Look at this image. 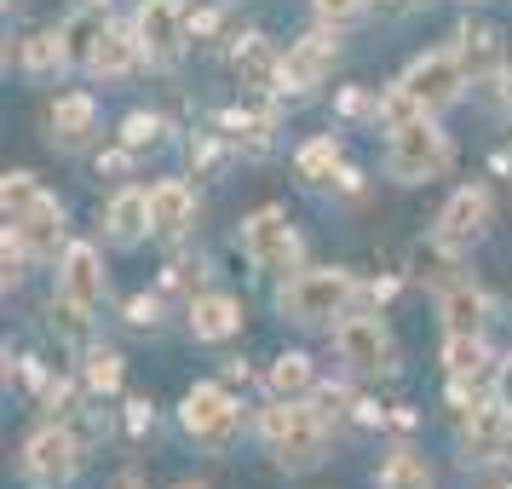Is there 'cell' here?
<instances>
[{"mask_svg": "<svg viewBox=\"0 0 512 489\" xmlns=\"http://www.w3.org/2000/svg\"><path fill=\"white\" fill-rule=\"evenodd\" d=\"M328 438H334V426H328V415L311 397H277L259 415V443H265V455H271L277 472H311V466H323Z\"/></svg>", "mask_w": 512, "mask_h": 489, "instance_id": "6da1fadb", "label": "cell"}, {"mask_svg": "<svg viewBox=\"0 0 512 489\" xmlns=\"http://www.w3.org/2000/svg\"><path fill=\"white\" fill-rule=\"evenodd\" d=\"M351 294H357V282H351V271H340V265L294 271V277L277 288V317L294 323V328H328L351 311Z\"/></svg>", "mask_w": 512, "mask_h": 489, "instance_id": "7a4b0ae2", "label": "cell"}, {"mask_svg": "<svg viewBox=\"0 0 512 489\" xmlns=\"http://www.w3.org/2000/svg\"><path fill=\"white\" fill-rule=\"evenodd\" d=\"M455 162V144L438 127V116H409L386 139V179L392 185H432Z\"/></svg>", "mask_w": 512, "mask_h": 489, "instance_id": "3957f363", "label": "cell"}, {"mask_svg": "<svg viewBox=\"0 0 512 489\" xmlns=\"http://www.w3.org/2000/svg\"><path fill=\"white\" fill-rule=\"evenodd\" d=\"M179 426H185V438L196 443V449L231 455L236 438H242V403H236L219 380H202V386H190L185 403H179Z\"/></svg>", "mask_w": 512, "mask_h": 489, "instance_id": "277c9868", "label": "cell"}, {"mask_svg": "<svg viewBox=\"0 0 512 489\" xmlns=\"http://www.w3.org/2000/svg\"><path fill=\"white\" fill-rule=\"evenodd\" d=\"M334 351H340L351 380H386V374H397V340L380 311H346L334 323Z\"/></svg>", "mask_w": 512, "mask_h": 489, "instance_id": "5b68a950", "label": "cell"}, {"mask_svg": "<svg viewBox=\"0 0 512 489\" xmlns=\"http://www.w3.org/2000/svg\"><path fill=\"white\" fill-rule=\"evenodd\" d=\"M466 87H472V75H466V64L455 58V47L420 52L415 64L397 75V93L409 98L420 116H443V110H455V104L466 98Z\"/></svg>", "mask_w": 512, "mask_h": 489, "instance_id": "8992f818", "label": "cell"}, {"mask_svg": "<svg viewBox=\"0 0 512 489\" xmlns=\"http://www.w3.org/2000/svg\"><path fill=\"white\" fill-rule=\"evenodd\" d=\"M455 438H461V461L466 466H501V461H512V409L495 397V403H466V392L455 386Z\"/></svg>", "mask_w": 512, "mask_h": 489, "instance_id": "52a82bcc", "label": "cell"}, {"mask_svg": "<svg viewBox=\"0 0 512 489\" xmlns=\"http://www.w3.org/2000/svg\"><path fill=\"white\" fill-rule=\"evenodd\" d=\"M81 461H87V443L75 438V426L52 420L41 432H29L24 455H18V472H24L29 489H64V484H75Z\"/></svg>", "mask_w": 512, "mask_h": 489, "instance_id": "ba28073f", "label": "cell"}, {"mask_svg": "<svg viewBox=\"0 0 512 489\" xmlns=\"http://www.w3.org/2000/svg\"><path fill=\"white\" fill-rule=\"evenodd\" d=\"M242 254L265 277H288L300 265V231L282 208H259L254 219H242Z\"/></svg>", "mask_w": 512, "mask_h": 489, "instance_id": "9c48e42d", "label": "cell"}, {"mask_svg": "<svg viewBox=\"0 0 512 489\" xmlns=\"http://www.w3.org/2000/svg\"><path fill=\"white\" fill-rule=\"evenodd\" d=\"M110 294V271H104V254L93 242H70L64 259H58V305L70 311L75 323H87Z\"/></svg>", "mask_w": 512, "mask_h": 489, "instance_id": "30bf717a", "label": "cell"}, {"mask_svg": "<svg viewBox=\"0 0 512 489\" xmlns=\"http://www.w3.org/2000/svg\"><path fill=\"white\" fill-rule=\"evenodd\" d=\"M6 231L24 242L29 259H64L70 248V231H64V202L52 190H35L18 208H6Z\"/></svg>", "mask_w": 512, "mask_h": 489, "instance_id": "8fae6325", "label": "cell"}, {"mask_svg": "<svg viewBox=\"0 0 512 489\" xmlns=\"http://www.w3.org/2000/svg\"><path fill=\"white\" fill-rule=\"evenodd\" d=\"M489 219H495V202H489L484 185H461L449 202H443L438 225H432V242L438 254H472L489 236Z\"/></svg>", "mask_w": 512, "mask_h": 489, "instance_id": "7c38bea8", "label": "cell"}, {"mask_svg": "<svg viewBox=\"0 0 512 489\" xmlns=\"http://www.w3.org/2000/svg\"><path fill=\"white\" fill-rule=\"evenodd\" d=\"M334 58H340V29H328V24H317L311 35H300V41H288L277 93H294V98L317 93L328 81V70H334Z\"/></svg>", "mask_w": 512, "mask_h": 489, "instance_id": "4fadbf2b", "label": "cell"}, {"mask_svg": "<svg viewBox=\"0 0 512 489\" xmlns=\"http://www.w3.org/2000/svg\"><path fill=\"white\" fill-rule=\"evenodd\" d=\"M133 35L144 41V58H156V64L179 58V47H185V35H190L185 6H179V0H139V12H133Z\"/></svg>", "mask_w": 512, "mask_h": 489, "instance_id": "5bb4252c", "label": "cell"}, {"mask_svg": "<svg viewBox=\"0 0 512 489\" xmlns=\"http://www.w3.org/2000/svg\"><path fill=\"white\" fill-rule=\"evenodd\" d=\"M47 139L58 150H87L98 139V98L93 93H58L47 110Z\"/></svg>", "mask_w": 512, "mask_h": 489, "instance_id": "9a60e30c", "label": "cell"}, {"mask_svg": "<svg viewBox=\"0 0 512 489\" xmlns=\"http://www.w3.org/2000/svg\"><path fill=\"white\" fill-rule=\"evenodd\" d=\"M104 236H110V248H139L144 236H156V225H150V190L121 185L110 196V208H104Z\"/></svg>", "mask_w": 512, "mask_h": 489, "instance_id": "2e32d148", "label": "cell"}, {"mask_svg": "<svg viewBox=\"0 0 512 489\" xmlns=\"http://www.w3.org/2000/svg\"><path fill=\"white\" fill-rule=\"evenodd\" d=\"M495 357H489L484 334H449L443 340V374H449V386H461V392H478L484 380H495Z\"/></svg>", "mask_w": 512, "mask_h": 489, "instance_id": "e0dca14e", "label": "cell"}, {"mask_svg": "<svg viewBox=\"0 0 512 489\" xmlns=\"http://www.w3.org/2000/svg\"><path fill=\"white\" fill-rule=\"evenodd\" d=\"M150 225H156L162 242H179L196 225V190L185 179H156L150 185Z\"/></svg>", "mask_w": 512, "mask_h": 489, "instance_id": "ac0fdd59", "label": "cell"}, {"mask_svg": "<svg viewBox=\"0 0 512 489\" xmlns=\"http://www.w3.org/2000/svg\"><path fill=\"white\" fill-rule=\"evenodd\" d=\"M455 58L466 64V75H472V81H495V75H501V64H507V52H501V29L466 18V24L455 29Z\"/></svg>", "mask_w": 512, "mask_h": 489, "instance_id": "d6986e66", "label": "cell"}, {"mask_svg": "<svg viewBox=\"0 0 512 489\" xmlns=\"http://www.w3.org/2000/svg\"><path fill=\"white\" fill-rule=\"evenodd\" d=\"M185 317H190V334L202 346H219V340L242 334V300L236 294H196Z\"/></svg>", "mask_w": 512, "mask_h": 489, "instance_id": "ffe728a7", "label": "cell"}, {"mask_svg": "<svg viewBox=\"0 0 512 489\" xmlns=\"http://www.w3.org/2000/svg\"><path fill=\"white\" fill-rule=\"evenodd\" d=\"M484 294L472 288V277H443L438 282V317L449 334H484Z\"/></svg>", "mask_w": 512, "mask_h": 489, "instance_id": "44dd1931", "label": "cell"}, {"mask_svg": "<svg viewBox=\"0 0 512 489\" xmlns=\"http://www.w3.org/2000/svg\"><path fill=\"white\" fill-rule=\"evenodd\" d=\"M139 58H144V41L133 29H104L93 58H87V75L93 81H127V75L139 70Z\"/></svg>", "mask_w": 512, "mask_h": 489, "instance_id": "7402d4cb", "label": "cell"}, {"mask_svg": "<svg viewBox=\"0 0 512 489\" xmlns=\"http://www.w3.org/2000/svg\"><path fill=\"white\" fill-rule=\"evenodd\" d=\"M374 489H438V472H432V461L420 449L397 443L392 455L380 461V472H374Z\"/></svg>", "mask_w": 512, "mask_h": 489, "instance_id": "603a6c76", "label": "cell"}, {"mask_svg": "<svg viewBox=\"0 0 512 489\" xmlns=\"http://www.w3.org/2000/svg\"><path fill=\"white\" fill-rule=\"evenodd\" d=\"M18 64H24L29 81H52V75H64V70H70L64 35H58V29H35L24 47H18Z\"/></svg>", "mask_w": 512, "mask_h": 489, "instance_id": "cb8c5ba5", "label": "cell"}, {"mask_svg": "<svg viewBox=\"0 0 512 489\" xmlns=\"http://www.w3.org/2000/svg\"><path fill=\"white\" fill-rule=\"evenodd\" d=\"M265 392L271 397H311L317 392V363H311L305 351H282V357H271V369H265Z\"/></svg>", "mask_w": 512, "mask_h": 489, "instance_id": "d4e9b609", "label": "cell"}, {"mask_svg": "<svg viewBox=\"0 0 512 489\" xmlns=\"http://www.w3.org/2000/svg\"><path fill=\"white\" fill-rule=\"evenodd\" d=\"M340 167H346V144L334 139V133H323V139L300 144V156H294V173H300L305 185H328Z\"/></svg>", "mask_w": 512, "mask_h": 489, "instance_id": "484cf974", "label": "cell"}, {"mask_svg": "<svg viewBox=\"0 0 512 489\" xmlns=\"http://www.w3.org/2000/svg\"><path fill=\"white\" fill-rule=\"evenodd\" d=\"M104 18H98L93 6H81V12H70L64 24H58V35H64V52H70V70H87V58H93L98 35H104Z\"/></svg>", "mask_w": 512, "mask_h": 489, "instance_id": "4316f807", "label": "cell"}, {"mask_svg": "<svg viewBox=\"0 0 512 489\" xmlns=\"http://www.w3.org/2000/svg\"><path fill=\"white\" fill-rule=\"evenodd\" d=\"M81 386H87L93 397H116L121 392V357L116 351H104V346L87 351V363H81Z\"/></svg>", "mask_w": 512, "mask_h": 489, "instance_id": "83f0119b", "label": "cell"}, {"mask_svg": "<svg viewBox=\"0 0 512 489\" xmlns=\"http://www.w3.org/2000/svg\"><path fill=\"white\" fill-rule=\"evenodd\" d=\"M162 133H167V121L162 116H150V110H133V116L121 121V144L139 156V150H156L162 144Z\"/></svg>", "mask_w": 512, "mask_h": 489, "instance_id": "f1b7e54d", "label": "cell"}, {"mask_svg": "<svg viewBox=\"0 0 512 489\" xmlns=\"http://www.w3.org/2000/svg\"><path fill=\"white\" fill-rule=\"evenodd\" d=\"M363 12H369V0H311V18L328 29H351Z\"/></svg>", "mask_w": 512, "mask_h": 489, "instance_id": "f546056e", "label": "cell"}, {"mask_svg": "<svg viewBox=\"0 0 512 489\" xmlns=\"http://www.w3.org/2000/svg\"><path fill=\"white\" fill-rule=\"evenodd\" d=\"M340 116L346 121H380V98L374 93H363V87H346V93H340Z\"/></svg>", "mask_w": 512, "mask_h": 489, "instance_id": "4dcf8cb0", "label": "cell"}, {"mask_svg": "<svg viewBox=\"0 0 512 489\" xmlns=\"http://www.w3.org/2000/svg\"><path fill=\"white\" fill-rule=\"evenodd\" d=\"M127 323H133V328H156V300H144V294H139V300L127 305Z\"/></svg>", "mask_w": 512, "mask_h": 489, "instance_id": "1f68e13d", "label": "cell"}, {"mask_svg": "<svg viewBox=\"0 0 512 489\" xmlns=\"http://www.w3.org/2000/svg\"><path fill=\"white\" fill-rule=\"evenodd\" d=\"M489 386H495V397H501V403L512 409V351L501 357V369H495V380H489Z\"/></svg>", "mask_w": 512, "mask_h": 489, "instance_id": "d6a6232c", "label": "cell"}, {"mask_svg": "<svg viewBox=\"0 0 512 489\" xmlns=\"http://www.w3.org/2000/svg\"><path fill=\"white\" fill-rule=\"evenodd\" d=\"M495 98H501V110L512 116V58L501 64V75H495Z\"/></svg>", "mask_w": 512, "mask_h": 489, "instance_id": "836d02e7", "label": "cell"}, {"mask_svg": "<svg viewBox=\"0 0 512 489\" xmlns=\"http://www.w3.org/2000/svg\"><path fill=\"white\" fill-rule=\"evenodd\" d=\"M173 489H208V484H173Z\"/></svg>", "mask_w": 512, "mask_h": 489, "instance_id": "e575fe53", "label": "cell"}, {"mask_svg": "<svg viewBox=\"0 0 512 489\" xmlns=\"http://www.w3.org/2000/svg\"><path fill=\"white\" fill-rule=\"evenodd\" d=\"M466 6H484V0H466Z\"/></svg>", "mask_w": 512, "mask_h": 489, "instance_id": "d590c367", "label": "cell"}, {"mask_svg": "<svg viewBox=\"0 0 512 489\" xmlns=\"http://www.w3.org/2000/svg\"><path fill=\"white\" fill-rule=\"evenodd\" d=\"M409 6H426V0H409Z\"/></svg>", "mask_w": 512, "mask_h": 489, "instance_id": "8d00e7d4", "label": "cell"}]
</instances>
